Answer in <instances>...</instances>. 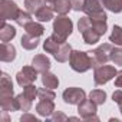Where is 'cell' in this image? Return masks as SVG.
Segmentation results:
<instances>
[{
	"mask_svg": "<svg viewBox=\"0 0 122 122\" xmlns=\"http://www.w3.org/2000/svg\"><path fill=\"white\" fill-rule=\"evenodd\" d=\"M0 106L3 112H15L17 111L16 106V96L13 93V82L12 78L2 72V83H0Z\"/></svg>",
	"mask_w": 122,
	"mask_h": 122,
	"instance_id": "6da1fadb",
	"label": "cell"
},
{
	"mask_svg": "<svg viewBox=\"0 0 122 122\" xmlns=\"http://www.w3.org/2000/svg\"><path fill=\"white\" fill-rule=\"evenodd\" d=\"M78 30L83 37V42L86 45H96L101 39V33L93 27L91 19L88 16H83L78 20Z\"/></svg>",
	"mask_w": 122,
	"mask_h": 122,
	"instance_id": "7a4b0ae2",
	"label": "cell"
},
{
	"mask_svg": "<svg viewBox=\"0 0 122 122\" xmlns=\"http://www.w3.org/2000/svg\"><path fill=\"white\" fill-rule=\"evenodd\" d=\"M69 66L72 71L78 73H85L92 68L91 63V56L89 52H82V50H72L71 57H69Z\"/></svg>",
	"mask_w": 122,
	"mask_h": 122,
	"instance_id": "3957f363",
	"label": "cell"
},
{
	"mask_svg": "<svg viewBox=\"0 0 122 122\" xmlns=\"http://www.w3.org/2000/svg\"><path fill=\"white\" fill-rule=\"evenodd\" d=\"M112 45L111 43H102L99 45L96 49L89 50V56H91V63L92 68L96 69L102 65H105L108 60H111V53H112Z\"/></svg>",
	"mask_w": 122,
	"mask_h": 122,
	"instance_id": "277c9868",
	"label": "cell"
},
{
	"mask_svg": "<svg viewBox=\"0 0 122 122\" xmlns=\"http://www.w3.org/2000/svg\"><path fill=\"white\" fill-rule=\"evenodd\" d=\"M73 32V23L68 16H60L57 15V17L53 20V35H56L57 37H60L62 40H66Z\"/></svg>",
	"mask_w": 122,
	"mask_h": 122,
	"instance_id": "5b68a950",
	"label": "cell"
},
{
	"mask_svg": "<svg viewBox=\"0 0 122 122\" xmlns=\"http://www.w3.org/2000/svg\"><path fill=\"white\" fill-rule=\"evenodd\" d=\"M118 71L115 69V66L112 65H102L96 69H93V82L96 86H101V85H105L108 83L109 81H112L115 76H116Z\"/></svg>",
	"mask_w": 122,
	"mask_h": 122,
	"instance_id": "8992f818",
	"label": "cell"
},
{
	"mask_svg": "<svg viewBox=\"0 0 122 122\" xmlns=\"http://www.w3.org/2000/svg\"><path fill=\"white\" fill-rule=\"evenodd\" d=\"M20 9L13 0H0V20H16Z\"/></svg>",
	"mask_w": 122,
	"mask_h": 122,
	"instance_id": "52a82bcc",
	"label": "cell"
},
{
	"mask_svg": "<svg viewBox=\"0 0 122 122\" xmlns=\"http://www.w3.org/2000/svg\"><path fill=\"white\" fill-rule=\"evenodd\" d=\"M98 105L92 101V99H85L78 105V112L79 116L85 121H99L98 115H96V109Z\"/></svg>",
	"mask_w": 122,
	"mask_h": 122,
	"instance_id": "ba28073f",
	"label": "cell"
},
{
	"mask_svg": "<svg viewBox=\"0 0 122 122\" xmlns=\"http://www.w3.org/2000/svg\"><path fill=\"white\" fill-rule=\"evenodd\" d=\"M62 98H63V102L68 105H79L82 101L86 99V92L82 88L72 86V88H66L63 91Z\"/></svg>",
	"mask_w": 122,
	"mask_h": 122,
	"instance_id": "9c48e42d",
	"label": "cell"
},
{
	"mask_svg": "<svg viewBox=\"0 0 122 122\" xmlns=\"http://www.w3.org/2000/svg\"><path fill=\"white\" fill-rule=\"evenodd\" d=\"M37 71L33 66H23L17 73H16V81L19 83V86L25 88L30 83H35L37 79Z\"/></svg>",
	"mask_w": 122,
	"mask_h": 122,
	"instance_id": "30bf717a",
	"label": "cell"
},
{
	"mask_svg": "<svg viewBox=\"0 0 122 122\" xmlns=\"http://www.w3.org/2000/svg\"><path fill=\"white\" fill-rule=\"evenodd\" d=\"M103 5H102V0H86L85 7H83V13L89 17L93 16H99L102 13H105L103 10Z\"/></svg>",
	"mask_w": 122,
	"mask_h": 122,
	"instance_id": "8fae6325",
	"label": "cell"
},
{
	"mask_svg": "<svg viewBox=\"0 0 122 122\" xmlns=\"http://www.w3.org/2000/svg\"><path fill=\"white\" fill-rule=\"evenodd\" d=\"M16 47L9 43V42H2V46H0V60L2 62H13L16 59Z\"/></svg>",
	"mask_w": 122,
	"mask_h": 122,
	"instance_id": "7c38bea8",
	"label": "cell"
},
{
	"mask_svg": "<svg viewBox=\"0 0 122 122\" xmlns=\"http://www.w3.org/2000/svg\"><path fill=\"white\" fill-rule=\"evenodd\" d=\"M53 15H55V10H53V5H47V3H43L39 10L35 13V17L37 19V22L40 23H47L53 19Z\"/></svg>",
	"mask_w": 122,
	"mask_h": 122,
	"instance_id": "4fadbf2b",
	"label": "cell"
},
{
	"mask_svg": "<svg viewBox=\"0 0 122 122\" xmlns=\"http://www.w3.org/2000/svg\"><path fill=\"white\" fill-rule=\"evenodd\" d=\"M32 66L39 72V73H43L46 71L50 69V59L46 56V55H36L33 59H32Z\"/></svg>",
	"mask_w": 122,
	"mask_h": 122,
	"instance_id": "5bb4252c",
	"label": "cell"
},
{
	"mask_svg": "<svg viewBox=\"0 0 122 122\" xmlns=\"http://www.w3.org/2000/svg\"><path fill=\"white\" fill-rule=\"evenodd\" d=\"M36 112L37 115L43 116V118H49L53 112H55V102L53 101H45V99H40L37 103H36Z\"/></svg>",
	"mask_w": 122,
	"mask_h": 122,
	"instance_id": "9a60e30c",
	"label": "cell"
},
{
	"mask_svg": "<svg viewBox=\"0 0 122 122\" xmlns=\"http://www.w3.org/2000/svg\"><path fill=\"white\" fill-rule=\"evenodd\" d=\"M63 42H66V40H62L60 37H57L56 35H52V36L46 37V40L43 42V50H45L46 53H52V55H55V53L57 52V49L60 47V45H62Z\"/></svg>",
	"mask_w": 122,
	"mask_h": 122,
	"instance_id": "2e32d148",
	"label": "cell"
},
{
	"mask_svg": "<svg viewBox=\"0 0 122 122\" xmlns=\"http://www.w3.org/2000/svg\"><path fill=\"white\" fill-rule=\"evenodd\" d=\"M71 53H72V46L68 42H63L62 45H60V47L57 49V52L53 55V57L57 60L59 63H65V62H68V60H69Z\"/></svg>",
	"mask_w": 122,
	"mask_h": 122,
	"instance_id": "e0dca14e",
	"label": "cell"
},
{
	"mask_svg": "<svg viewBox=\"0 0 122 122\" xmlns=\"http://www.w3.org/2000/svg\"><path fill=\"white\" fill-rule=\"evenodd\" d=\"M40 79H42V85H43L45 88L56 89V88L59 86V79H57V76H56L55 73H52L50 71L43 72L42 76H40Z\"/></svg>",
	"mask_w": 122,
	"mask_h": 122,
	"instance_id": "ac0fdd59",
	"label": "cell"
},
{
	"mask_svg": "<svg viewBox=\"0 0 122 122\" xmlns=\"http://www.w3.org/2000/svg\"><path fill=\"white\" fill-rule=\"evenodd\" d=\"M16 36V27L12 25H7L6 22H2L0 27V40L2 42H10Z\"/></svg>",
	"mask_w": 122,
	"mask_h": 122,
	"instance_id": "d6986e66",
	"label": "cell"
},
{
	"mask_svg": "<svg viewBox=\"0 0 122 122\" xmlns=\"http://www.w3.org/2000/svg\"><path fill=\"white\" fill-rule=\"evenodd\" d=\"M53 10H55V13H57L60 16H66L72 10L71 0H56L53 3Z\"/></svg>",
	"mask_w": 122,
	"mask_h": 122,
	"instance_id": "ffe728a7",
	"label": "cell"
},
{
	"mask_svg": "<svg viewBox=\"0 0 122 122\" xmlns=\"http://www.w3.org/2000/svg\"><path fill=\"white\" fill-rule=\"evenodd\" d=\"M23 29H25L26 33H29V35H32V36H36V37H40V36L45 33L43 25H42L40 22H35V20H32L30 23H27Z\"/></svg>",
	"mask_w": 122,
	"mask_h": 122,
	"instance_id": "44dd1931",
	"label": "cell"
},
{
	"mask_svg": "<svg viewBox=\"0 0 122 122\" xmlns=\"http://www.w3.org/2000/svg\"><path fill=\"white\" fill-rule=\"evenodd\" d=\"M20 45H22V47L26 49V50H33V49H36V47L39 46V37L32 36V35H29V33H25V35L22 36V39H20Z\"/></svg>",
	"mask_w": 122,
	"mask_h": 122,
	"instance_id": "7402d4cb",
	"label": "cell"
},
{
	"mask_svg": "<svg viewBox=\"0 0 122 122\" xmlns=\"http://www.w3.org/2000/svg\"><path fill=\"white\" fill-rule=\"evenodd\" d=\"M32 103L33 101H30L23 92L16 95V106H17V111H23V112H29L32 109Z\"/></svg>",
	"mask_w": 122,
	"mask_h": 122,
	"instance_id": "603a6c76",
	"label": "cell"
},
{
	"mask_svg": "<svg viewBox=\"0 0 122 122\" xmlns=\"http://www.w3.org/2000/svg\"><path fill=\"white\" fill-rule=\"evenodd\" d=\"M102 5L105 9H108L112 13L122 12V0H102Z\"/></svg>",
	"mask_w": 122,
	"mask_h": 122,
	"instance_id": "cb8c5ba5",
	"label": "cell"
},
{
	"mask_svg": "<svg viewBox=\"0 0 122 122\" xmlns=\"http://www.w3.org/2000/svg\"><path fill=\"white\" fill-rule=\"evenodd\" d=\"M109 42L115 46H122V27L118 25H113L112 33L109 35Z\"/></svg>",
	"mask_w": 122,
	"mask_h": 122,
	"instance_id": "d4e9b609",
	"label": "cell"
},
{
	"mask_svg": "<svg viewBox=\"0 0 122 122\" xmlns=\"http://www.w3.org/2000/svg\"><path fill=\"white\" fill-rule=\"evenodd\" d=\"M89 99H92L96 105H103L106 101V92L102 89H93L89 92Z\"/></svg>",
	"mask_w": 122,
	"mask_h": 122,
	"instance_id": "484cf974",
	"label": "cell"
},
{
	"mask_svg": "<svg viewBox=\"0 0 122 122\" xmlns=\"http://www.w3.org/2000/svg\"><path fill=\"white\" fill-rule=\"evenodd\" d=\"M43 3H45L43 0H25V10H27L29 13L35 15Z\"/></svg>",
	"mask_w": 122,
	"mask_h": 122,
	"instance_id": "4316f807",
	"label": "cell"
},
{
	"mask_svg": "<svg viewBox=\"0 0 122 122\" xmlns=\"http://www.w3.org/2000/svg\"><path fill=\"white\" fill-rule=\"evenodd\" d=\"M30 15H32V13H29L27 10H20L15 22H16V23H17L19 26H22V27H25V26H26L27 23H30V22L33 20Z\"/></svg>",
	"mask_w": 122,
	"mask_h": 122,
	"instance_id": "83f0119b",
	"label": "cell"
},
{
	"mask_svg": "<svg viewBox=\"0 0 122 122\" xmlns=\"http://www.w3.org/2000/svg\"><path fill=\"white\" fill-rule=\"evenodd\" d=\"M37 98L39 99H45V101H53L56 98V95H55L53 89H49V88L43 86V88L37 89Z\"/></svg>",
	"mask_w": 122,
	"mask_h": 122,
	"instance_id": "f1b7e54d",
	"label": "cell"
},
{
	"mask_svg": "<svg viewBox=\"0 0 122 122\" xmlns=\"http://www.w3.org/2000/svg\"><path fill=\"white\" fill-rule=\"evenodd\" d=\"M111 60L116 66H122V46L113 47L111 53Z\"/></svg>",
	"mask_w": 122,
	"mask_h": 122,
	"instance_id": "f546056e",
	"label": "cell"
},
{
	"mask_svg": "<svg viewBox=\"0 0 122 122\" xmlns=\"http://www.w3.org/2000/svg\"><path fill=\"white\" fill-rule=\"evenodd\" d=\"M23 93L30 99V101H33L36 96H37V88L35 86V83H30V85H27V86H25V89H23Z\"/></svg>",
	"mask_w": 122,
	"mask_h": 122,
	"instance_id": "4dcf8cb0",
	"label": "cell"
},
{
	"mask_svg": "<svg viewBox=\"0 0 122 122\" xmlns=\"http://www.w3.org/2000/svg\"><path fill=\"white\" fill-rule=\"evenodd\" d=\"M50 122H63V121H68L69 118L63 113V112H60V111H55L49 118H47Z\"/></svg>",
	"mask_w": 122,
	"mask_h": 122,
	"instance_id": "1f68e13d",
	"label": "cell"
},
{
	"mask_svg": "<svg viewBox=\"0 0 122 122\" xmlns=\"http://www.w3.org/2000/svg\"><path fill=\"white\" fill-rule=\"evenodd\" d=\"M112 101L119 106V111H121V115H122V89H116L112 93Z\"/></svg>",
	"mask_w": 122,
	"mask_h": 122,
	"instance_id": "d6a6232c",
	"label": "cell"
},
{
	"mask_svg": "<svg viewBox=\"0 0 122 122\" xmlns=\"http://www.w3.org/2000/svg\"><path fill=\"white\" fill-rule=\"evenodd\" d=\"M71 3H72V9L75 12H83L86 0H71Z\"/></svg>",
	"mask_w": 122,
	"mask_h": 122,
	"instance_id": "836d02e7",
	"label": "cell"
},
{
	"mask_svg": "<svg viewBox=\"0 0 122 122\" xmlns=\"http://www.w3.org/2000/svg\"><path fill=\"white\" fill-rule=\"evenodd\" d=\"M20 121L22 122H26V121H33V122H39V119L35 116V115H32V113H29V112H25L22 116H20Z\"/></svg>",
	"mask_w": 122,
	"mask_h": 122,
	"instance_id": "e575fe53",
	"label": "cell"
},
{
	"mask_svg": "<svg viewBox=\"0 0 122 122\" xmlns=\"http://www.w3.org/2000/svg\"><path fill=\"white\" fill-rule=\"evenodd\" d=\"M115 86L122 88V71H118V73L115 76Z\"/></svg>",
	"mask_w": 122,
	"mask_h": 122,
	"instance_id": "d590c367",
	"label": "cell"
},
{
	"mask_svg": "<svg viewBox=\"0 0 122 122\" xmlns=\"http://www.w3.org/2000/svg\"><path fill=\"white\" fill-rule=\"evenodd\" d=\"M43 2H45V3H47V5H53L56 0H43Z\"/></svg>",
	"mask_w": 122,
	"mask_h": 122,
	"instance_id": "8d00e7d4",
	"label": "cell"
}]
</instances>
